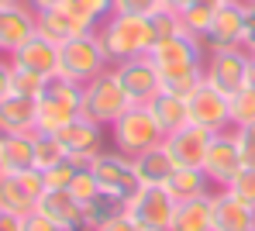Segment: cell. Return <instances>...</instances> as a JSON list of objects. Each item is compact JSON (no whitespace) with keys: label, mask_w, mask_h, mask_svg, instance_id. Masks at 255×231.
Listing matches in <instances>:
<instances>
[{"label":"cell","mask_w":255,"mask_h":231,"mask_svg":"<svg viewBox=\"0 0 255 231\" xmlns=\"http://www.w3.org/2000/svg\"><path fill=\"white\" fill-rule=\"evenodd\" d=\"M97 38L107 52L111 66L125 62V59H138V55H148L155 45V31H152V17H141V14H111L100 28H97Z\"/></svg>","instance_id":"obj_1"},{"label":"cell","mask_w":255,"mask_h":231,"mask_svg":"<svg viewBox=\"0 0 255 231\" xmlns=\"http://www.w3.org/2000/svg\"><path fill=\"white\" fill-rule=\"evenodd\" d=\"M83 114V87L66 76H48L38 93V131L59 135L66 124H73Z\"/></svg>","instance_id":"obj_2"},{"label":"cell","mask_w":255,"mask_h":231,"mask_svg":"<svg viewBox=\"0 0 255 231\" xmlns=\"http://www.w3.org/2000/svg\"><path fill=\"white\" fill-rule=\"evenodd\" d=\"M107 131H111L114 148L125 152V155H131V159L141 155L145 148H155V145L166 141V131H162V124L155 121V114H152L148 104H131Z\"/></svg>","instance_id":"obj_3"},{"label":"cell","mask_w":255,"mask_h":231,"mask_svg":"<svg viewBox=\"0 0 255 231\" xmlns=\"http://www.w3.org/2000/svg\"><path fill=\"white\" fill-rule=\"evenodd\" d=\"M104 69H111V59H107V52L100 45L97 31L76 35V38L59 45V76H66V80L83 87L93 76H100Z\"/></svg>","instance_id":"obj_4"},{"label":"cell","mask_w":255,"mask_h":231,"mask_svg":"<svg viewBox=\"0 0 255 231\" xmlns=\"http://www.w3.org/2000/svg\"><path fill=\"white\" fill-rule=\"evenodd\" d=\"M128 107H131V100H128V93L121 87V80H118V73H114V66L104 69L100 76H93L90 83H83V117L111 128Z\"/></svg>","instance_id":"obj_5"},{"label":"cell","mask_w":255,"mask_h":231,"mask_svg":"<svg viewBox=\"0 0 255 231\" xmlns=\"http://www.w3.org/2000/svg\"><path fill=\"white\" fill-rule=\"evenodd\" d=\"M148 55L159 66L162 83L166 80H176V76L200 73L204 69V59H207V52H204L197 35H176V38H166V42H155Z\"/></svg>","instance_id":"obj_6"},{"label":"cell","mask_w":255,"mask_h":231,"mask_svg":"<svg viewBox=\"0 0 255 231\" xmlns=\"http://www.w3.org/2000/svg\"><path fill=\"white\" fill-rule=\"evenodd\" d=\"M90 169H93L100 190H107V193H114L118 200H125V207H128V200H134V193L141 190L134 159L125 155V152H118V148H104V152L90 162Z\"/></svg>","instance_id":"obj_7"},{"label":"cell","mask_w":255,"mask_h":231,"mask_svg":"<svg viewBox=\"0 0 255 231\" xmlns=\"http://www.w3.org/2000/svg\"><path fill=\"white\" fill-rule=\"evenodd\" d=\"M45 193V173L42 169H21V173H3L0 176V211L7 214H31Z\"/></svg>","instance_id":"obj_8"},{"label":"cell","mask_w":255,"mask_h":231,"mask_svg":"<svg viewBox=\"0 0 255 231\" xmlns=\"http://www.w3.org/2000/svg\"><path fill=\"white\" fill-rule=\"evenodd\" d=\"M125 211L138 221L141 231H172L176 200L166 186H141L134 193V200H128Z\"/></svg>","instance_id":"obj_9"},{"label":"cell","mask_w":255,"mask_h":231,"mask_svg":"<svg viewBox=\"0 0 255 231\" xmlns=\"http://www.w3.org/2000/svg\"><path fill=\"white\" fill-rule=\"evenodd\" d=\"M249 52L245 48H228V52H207L204 59V83H211L221 93H238L249 87Z\"/></svg>","instance_id":"obj_10"},{"label":"cell","mask_w":255,"mask_h":231,"mask_svg":"<svg viewBox=\"0 0 255 231\" xmlns=\"http://www.w3.org/2000/svg\"><path fill=\"white\" fill-rule=\"evenodd\" d=\"M204 52H228L245 45V0H228L214 10L211 28L200 38Z\"/></svg>","instance_id":"obj_11"},{"label":"cell","mask_w":255,"mask_h":231,"mask_svg":"<svg viewBox=\"0 0 255 231\" xmlns=\"http://www.w3.org/2000/svg\"><path fill=\"white\" fill-rule=\"evenodd\" d=\"M121 87H125L131 104H152L162 93V73L152 62V55H138V59H125L114 66Z\"/></svg>","instance_id":"obj_12"},{"label":"cell","mask_w":255,"mask_h":231,"mask_svg":"<svg viewBox=\"0 0 255 231\" xmlns=\"http://www.w3.org/2000/svg\"><path fill=\"white\" fill-rule=\"evenodd\" d=\"M242 148L235 138V128H224V131H214L211 145H207V155H204V173L207 180L217 186H228L238 173H242Z\"/></svg>","instance_id":"obj_13"},{"label":"cell","mask_w":255,"mask_h":231,"mask_svg":"<svg viewBox=\"0 0 255 231\" xmlns=\"http://www.w3.org/2000/svg\"><path fill=\"white\" fill-rule=\"evenodd\" d=\"M59 138H62V145H66L69 159H76L80 166H90V162L107 148L111 131H107L104 124H97V121H90V117L80 114L73 124H66V128L59 131Z\"/></svg>","instance_id":"obj_14"},{"label":"cell","mask_w":255,"mask_h":231,"mask_svg":"<svg viewBox=\"0 0 255 231\" xmlns=\"http://www.w3.org/2000/svg\"><path fill=\"white\" fill-rule=\"evenodd\" d=\"M35 31H38V14L24 0L0 3V55L17 52Z\"/></svg>","instance_id":"obj_15"},{"label":"cell","mask_w":255,"mask_h":231,"mask_svg":"<svg viewBox=\"0 0 255 231\" xmlns=\"http://www.w3.org/2000/svg\"><path fill=\"white\" fill-rule=\"evenodd\" d=\"M190 124H200L207 131H224L231 128V104L228 93L214 90L211 83H200L190 93Z\"/></svg>","instance_id":"obj_16"},{"label":"cell","mask_w":255,"mask_h":231,"mask_svg":"<svg viewBox=\"0 0 255 231\" xmlns=\"http://www.w3.org/2000/svg\"><path fill=\"white\" fill-rule=\"evenodd\" d=\"M211 204H214V231H255V207L238 200L228 186L214 190Z\"/></svg>","instance_id":"obj_17"},{"label":"cell","mask_w":255,"mask_h":231,"mask_svg":"<svg viewBox=\"0 0 255 231\" xmlns=\"http://www.w3.org/2000/svg\"><path fill=\"white\" fill-rule=\"evenodd\" d=\"M10 62L17 69H28V73H38V76H55L59 73V42L45 38V35H31L17 52H10Z\"/></svg>","instance_id":"obj_18"},{"label":"cell","mask_w":255,"mask_h":231,"mask_svg":"<svg viewBox=\"0 0 255 231\" xmlns=\"http://www.w3.org/2000/svg\"><path fill=\"white\" fill-rule=\"evenodd\" d=\"M38 131V100L7 93L0 100V135H31Z\"/></svg>","instance_id":"obj_19"},{"label":"cell","mask_w":255,"mask_h":231,"mask_svg":"<svg viewBox=\"0 0 255 231\" xmlns=\"http://www.w3.org/2000/svg\"><path fill=\"white\" fill-rule=\"evenodd\" d=\"M211 138H214V131L200 128V124H186V128L166 135V148L172 152L176 166H200L204 169V155H207Z\"/></svg>","instance_id":"obj_20"},{"label":"cell","mask_w":255,"mask_h":231,"mask_svg":"<svg viewBox=\"0 0 255 231\" xmlns=\"http://www.w3.org/2000/svg\"><path fill=\"white\" fill-rule=\"evenodd\" d=\"M38 211L45 218H52L62 231H90L83 218V204L69 190H45L38 200Z\"/></svg>","instance_id":"obj_21"},{"label":"cell","mask_w":255,"mask_h":231,"mask_svg":"<svg viewBox=\"0 0 255 231\" xmlns=\"http://www.w3.org/2000/svg\"><path fill=\"white\" fill-rule=\"evenodd\" d=\"M86 31H93L86 21H80L66 3H59V7H52V10H45L38 14V35L45 38H52V42H69V38H76V35H86Z\"/></svg>","instance_id":"obj_22"},{"label":"cell","mask_w":255,"mask_h":231,"mask_svg":"<svg viewBox=\"0 0 255 231\" xmlns=\"http://www.w3.org/2000/svg\"><path fill=\"white\" fill-rule=\"evenodd\" d=\"M134 169H138L141 186H166L169 176L176 173V159H172V152L166 148V141H162V145L145 148L141 155H134Z\"/></svg>","instance_id":"obj_23"},{"label":"cell","mask_w":255,"mask_h":231,"mask_svg":"<svg viewBox=\"0 0 255 231\" xmlns=\"http://www.w3.org/2000/svg\"><path fill=\"white\" fill-rule=\"evenodd\" d=\"M166 190L172 193L176 204H183V200H197V197L214 193V183L207 180V173L200 166H176V173L169 176Z\"/></svg>","instance_id":"obj_24"},{"label":"cell","mask_w":255,"mask_h":231,"mask_svg":"<svg viewBox=\"0 0 255 231\" xmlns=\"http://www.w3.org/2000/svg\"><path fill=\"white\" fill-rule=\"evenodd\" d=\"M172 231H214L211 193H207V197H197V200H183V204H176Z\"/></svg>","instance_id":"obj_25"},{"label":"cell","mask_w":255,"mask_h":231,"mask_svg":"<svg viewBox=\"0 0 255 231\" xmlns=\"http://www.w3.org/2000/svg\"><path fill=\"white\" fill-rule=\"evenodd\" d=\"M148 107H152V114H155V121L162 124L166 135H172V131H179V128L190 124V100L186 97H176V93L162 90Z\"/></svg>","instance_id":"obj_26"},{"label":"cell","mask_w":255,"mask_h":231,"mask_svg":"<svg viewBox=\"0 0 255 231\" xmlns=\"http://www.w3.org/2000/svg\"><path fill=\"white\" fill-rule=\"evenodd\" d=\"M118 214H125V200H118V197L107 193V190H97V193L83 204V218H86V228L90 231L104 228V225L114 221Z\"/></svg>","instance_id":"obj_27"},{"label":"cell","mask_w":255,"mask_h":231,"mask_svg":"<svg viewBox=\"0 0 255 231\" xmlns=\"http://www.w3.org/2000/svg\"><path fill=\"white\" fill-rule=\"evenodd\" d=\"M3 162H7V173L35 169V131L31 135H3Z\"/></svg>","instance_id":"obj_28"},{"label":"cell","mask_w":255,"mask_h":231,"mask_svg":"<svg viewBox=\"0 0 255 231\" xmlns=\"http://www.w3.org/2000/svg\"><path fill=\"white\" fill-rule=\"evenodd\" d=\"M62 159H69V152H66V145L59 135H48V131H35V169H52V166H59Z\"/></svg>","instance_id":"obj_29"},{"label":"cell","mask_w":255,"mask_h":231,"mask_svg":"<svg viewBox=\"0 0 255 231\" xmlns=\"http://www.w3.org/2000/svg\"><path fill=\"white\" fill-rule=\"evenodd\" d=\"M62 3H66L80 21H86L93 31L114 14V0H62Z\"/></svg>","instance_id":"obj_30"},{"label":"cell","mask_w":255,"mask_h":231,"mask_svg":"<svg viewBox=\"0 0 255 231\" xmlns=\"http://www.w3.org/2000/svg\"><path fill=\"white\" fill-rule=\"evenodd\" d=\"M152 31H155V42H166V38H176V35H190L186 24H183V14L172 10V7H162L152 14Z\"/></svg>","instance_id":"obj_31"},{"label":"cell","mask_w":255,"mask_h":231,"mask_svg":"<svg viewBox=\"0 0 255 231\" xmlns=\"http://www.w3.org/2000/svg\"><path fill=\"white\" fill-rule=\"evenodd\" d=\"M228 104H231V128L255 124V90H252V87L231 93V97H228Z\"/></svg>","instance_id":"obj_32"},{"label":"cell","mask_w":255,"mask_h":231,"mask_svg":"<svg viewBox=\"0 0 255 231\" xmlns=\"http://www.w3.org/2000/svg\"><path fill=\"white\" fill-rule=\"evenodd\" d=\"M214 10H217V7L204 3V0H197L193 7H186V10H183V24H186V31L197 35V38H204V31L211 28V21H214Z\"/></svg>","instance_id":"obj_33"},{"label":"cell","mask_w":255,"mask_h":231,"mask_svg":"<svg viewBox=\"0 0 255 231\" xmlns=\"http://www.w3.org/2000/svg\"><path fill=\"white\" fill-rule=\"evenodd\" d=\"M76 173H80V162L76 159H62L59 166L45 169V190H69Z\"/></svg>","instance_id":"obj_34"},{"label":"cell","mask_w":255,"mask_h":231,"mask_svg":"<svg viewBox=\"0 0 255 231\" xmlns=\"http://www.w3.org/2000/svg\"><path fill=\"white\" fill-rule=\"evenodd\" d=\"M42 87H45V76L28 73V69H17V66H14V83H10V93H21V97H35V100H38Z\"/></svg>","instance_id":"obj_35"},{"label":"cell","mask_w":255,"mask_h":231,"mask_svg":"<svg viewBox=\"0 0 255 231\" xmlns=\"http://www.w3.org/2000/svg\"><path fill=\"white\" fill-rule=\"evenodd\" d=\"M228 190H231L238 200H245V204L255 207V166H242V173L228 183Z\"/></svg>","instance_id":"obj_36"},{"label":"cell","mask_w":255,"mask_h":231,"mask_svg":"<svg viewBox=\"0 0 255 231\" xmlns=\"http://www.w3.org/2000/svg\"><path fill=\"white\" fill-rule=\"evenodd\" d=\"M97 190H100V183H97L93 169H90V166H80V173H76V180H73V186H69V193H73L80 204H86Z\"/></svg>","instance_id":"obj_37"},{"label":"cell","mask_w":255,"mask_h":231,"mask_svg":"<svg viewBox=\"0 0 255 231\" xmlns=\"http://www.w3.org/2000/svg\"><path fill=\"white\" fill-rule=\"evenodd\" d=\"M162 7H166V0H114L118 14H141V17H152Z\"/></svg>","instance_id":"obj_38"},{"label":"cell","mask_w":255,"mask_h":231,"mask_svg":"<svg viewBox=\"0 0 255 231\" xmlns=\"http://www.w3.org/2000/svg\"><path fill=\"white\" fill-rule=\"evenodd\" d=\"M235 138H238V148H242V162L245 166H255V124L235 128Z\"/></svg>","instance_id":"obj_39"},{"label":"cell","mask_w":255,"mask_h":231,"mask_svg":"<svg viewBox=\"0 0 255 231\" xmlns=\"http://www.w3.org/2000/svg\"><path fill=\"white\" fill-rule=\"evenodd\" d=\"M21 231H62V228H59L52 218H45L42 211L35 207L31 214H24V218H21Z\"/></svg>","instance_id":"obj_40"},{"label":"cell","mask_w":255,"mask_h":231,"mask_svg":"<svg viewBox=\"0 0 255 231\" xmlns=\"http://www.w3.org/2000/svg\"><path fill=\"white\" fill-rule=\"evenodd\" d=\"M245 52L255 55V3H245Z\"/></svg>","instance_id":"obj_41"},{"label":"cell","mask_w":255,"mask_h":231,"mask_svg":"<svg viewBox=\"0 0 255 231\" xmlns=\"http://www.w3.org/2000/svg\"><path fill=\"white\" fill-rule=\"evenodd\" d=\"M10 83H14V62L10 55H0V100L10 93Z\"/></svg>","instance_id":"obj_42"},{"label":"cell","mask_w":255,"mask_h":231,"mask_svg":"<svg viewBox=\"0 0 255 231\" xmlns=\"http://www.w3.org/2000/svg\"><path fill=\"white\" fill-rule=\"evenodd\" d=\"M97 231H141V228H138V221L125 211V214H118L114 221H107L104 228H97Z\"/></svg>","instance_id":"obj_43"},{"label":"cell","mask_w":255,"mask_h":231,"mask_svg":"<svg viewBox=\"0 0 255 231\" xmlns=\"http://www.w3.org/2000/svg\"><path fill=\"white\" fill-rule=\"evenodd\" d=\"M0 231H21V218H17V214L0 211Z\"/></svg>","instance_id":"obj_44"},{"label":"cell","mask_w":255,"mask_h":231,"mask_svg":"<svg viewBox=\"0 0 255 231\" xmlns=\"http://www.w3.org/2000/svg\"><path fill=\"white\" fill-rule=\"evenodd\" d=\"M24 3H28V7H31L35 14H45V10H52V7H59L62 0H24Z\"/></svg>","instance_id":"obj_45"},{"label":"cell","mask_w":255,"mask_h":231,"mask_svg":"<svg viewBox=\"0 0 255 231\" xmlns=\"http://www.w3.org/2000/svg\"><path fill=\"white\" fill-rule=\"evenodd\" d=\"M193 3H197V0H166V7H172V10H179V14H183L186 7H193Z\"/></svg>","instance_id":"obj_46"},{"label":"cell","mask_w":255,"mask_h":231,"mask_svg":"<svg viewBox=\"0 0 255 231\" xmlns=\"http://www.w3.org/2000/svg\"><path fill=\"white\" fill-rule=\"evenodd\" d=\"M249 87H252V90H255V55H252V59H249Z\"/></svg>","instance_id":"obj_47"},{"label":"cell","mask_w":255,"mask_h":231,"mask_svg":"<svg viewBox=\"0 0 255 231\" xmlns=\"http://www.w3.org/2000/svg\"><path fill=\"white\" fill-rule=\"evenodd\" d=\"M7 173V162H3V135H0V176Z\"/></svg>","instance_id":"obj_48"},{"label":"cell","mask_w":255,"mask_h":231,"mask_svg":"<svg viewBox=\"0 0 255 231\" xmlns=\"http://www.w3.org/2000/svg\"><path fill=\"white\" fill-rule=\"evenodd\" d=\"M204 3H211V7H221V3H228V0H204Z\"/></svg>","instance_id":"obj_49"},{"label":"cell","mask_w":255,"mask_h":231,"mask_svg":"<svg viewBox=\"0 0 255 231\" xmlns=\"http://www.w3.org/2000/svg\"><path fill=\"white\" fill-rule=\"evenodd\" d=\"M0 3H14V0H0Z\"/></svg>","instance_id":"obj_50"},{"label":"cell","mask_w":255,"mask_h":231,"mask_svg":"<svg viewBox=\"0 0 255 231\" xmlns=\"http://www.w3.org/2000/svg\"><path fill=\"white\" fill-rule=\"evenodd\" d=\"M245 3H255V0H245Z\"/></svg>","instance_id":"obj_51"}]
</instances>
